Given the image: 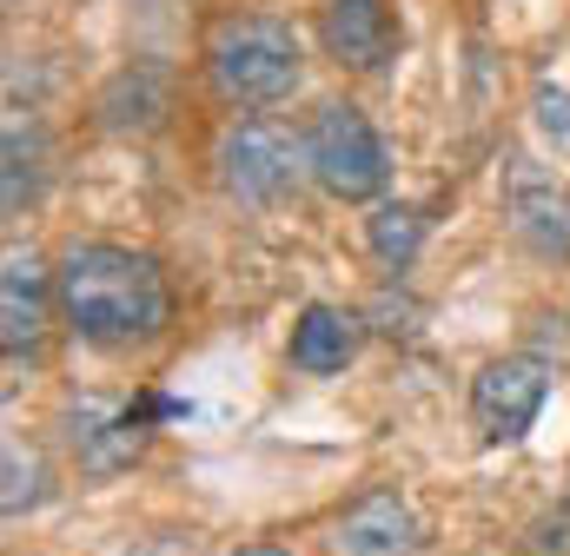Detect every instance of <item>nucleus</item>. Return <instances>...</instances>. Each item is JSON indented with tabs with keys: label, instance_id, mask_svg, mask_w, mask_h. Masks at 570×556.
<instances>
[{
	"label": "nucleus",
	"instance_id": "1",
	"mask_svg": "<svg viewBox=\"0 0 570 556\" xmlns=\"http://www.w3.org/2000/svg\"><path fill=\"white\" fill-rule=\"evenodd\" d=\"M60 318L73 325V338L100 345V351H127L153 345L173 325V285L153 252L134 246H67L60 259Z\"/></svg>",
	"mask_w": 570,
	"mask_h": 556
},
{
	"label": "nucleus",
	"instance_id": "2",
	"mask_svg": "<svg viewBox=\"0 0 570 556\" xmlns=\"http://www.w3.org/2000/svg\"><path fill=\"white\" fill-rule=\"evenodd\" d=\"M206 67H213V87L233 107H273V100H285L298 87L305 53H298V33L285 20H273V13H233V20L213 27Z\"/></svg>",
	"mask_w": 570,
	"mask_h": 556
},
{
	"label": "nucleus",
	"instance_id": "3",
	"mask_svg": "<svg viewBox=\"0 0 570 556\" xmlns=\"http://www.w3.org/2000/svg\"><path fill=\"white\" fill-rule=\"evenodd\" d=\"M305 166H312V179H318L332 199H345V206L379 199L385 179H392V152H385V139H379V127H372L352 100H325V107L312 113Z\"/></svg>",
	"mask_w": 570,
	"mask_h": 556
},
{
	"label": "nucleus",
	"instance_id": "4",
	"mask_svg": "<svg viewBox=\"0 0 570 556\" xmlns=\"http://www.w3.org/2000/svg\"><path fill=\"white\" fill-rule=\"evenodd\" d=\"M298 172H305V146L285 133L279 120H266V113L233 120L219 133V186L239 206H279L285 192L298 186Z\"/></svg>",
	"mask_w": 570,
	"mask_h": 556
},
{
	"label": "nucleus",
	"instance_id": "5",
	"mask_svg": "<svg viewBox=\"0 0 570 556\" xmlns=\"http://www.w3.org/2000/svg\"><path fill=\"white\" fill-rule=\"evenodd\" d=\"M551 398V365L531 358V351H511V358H491L478 378H471V424L484 444H518L538 411Z\"/></svg>",
	"mask_w": 570,
	"mask_h": 556
},
{
	"label": "nucleus",
	"instance_id": "6",
	"mask_svg": "<svg viewBox=\"0 0 570 556\" xmlns=\"http://www.w3.org/2000/svg\"><path fill=\"white\" fill-rule=\"evenodd\" d=\"M332 556H419L425 550V524L412 510L405 490L379 484V490H358L338 517H332Z\"/></svg>",
	"mask_w": 570,
	"mask_h": 556
},
{
	"label": "nucleus",
	"instance_id": "7",
	"mask_svg": "<svg viewBox=\"0 0 570 556\" xmlns=\"http://www.w3.org/2000/svg\"><path fill=\"white\" fill-rule=\"evenodd\" d=\"M504 212L518 226V239L544 259H570V186L538 166V159H511L504 172Z\"/></svg>",
	"mask_w": 570,
	"mask_h": 556
},
{
	"label": "nucleus",
	"instance_id": "8",
	"mask_svg": "<svg viewBox=\"0 0 570 556\" xmlns=\"http://www.w3.org/2000/svg\"><path fill=\"white\" fill-rule=\"evenodd\" d=\"M159 411H166L159 398H146V405H100V398H87V405L73 411V430H67V444H73L80 470H94V477L127 470V464L146 450L153 417H159Z\"/></svg>",
	"mask_w": 570,
	"mask_h": 556
},
{
	"label": "nucleus",
	"instance_id": "9",
	"mask_svg": "<svg viewBox=\"0 0 570 556\" xmlns=\"http://www.w3.org/2000/svg\"><path fill=\"white\" fill-rule=\"evenodd\" d=\"M399 40H405V27H399L392 0H325L318 7V47L352 73L385 67L399 53Z\"/></svg>",
	"mask_w": 570,
	"mask_h": 556
},
{
	"label": "nucleus",
	"instance_id": "10",
	"mask_svg": "<svg viewBox=\"0 0 570 556\" xmlns=\"http://www.w3.org/2000/svg\"><path fill=\"white\" fill-rule=\"evenodd\" d=\"M60 298L53 272L33 259V252H7V272H0V338H7V358H40V338H47V305Z\"/></svg>",
	"mask_w": 570,
	"mask_h": 556
},
{
	"label": "nucleus",
	"instance_id": "11",
	"mask_svg": "<svg viewBox=\"0 0 570 556\" xmlns=\"http://www.w3.org/2000/svg\"><path fill=\"white\" fill-rule=\"evenodd\" d=\"M166 113H173V73H166L159 60H134V67H120V73L100 87V100H94L100 133H120V139L159 133Z\"/></svg>",
	"mask_w": 570,
	"mask_h": 556
},
{
	"label": "nucleus",
	"instance_id": "12",
	"mask_svg": "<svg viewBox=\"0 0 570 556\" xmlns=\"http://www.w3.org/2000/svg\"><path fill=\"white\" fill-rule=\"evenodd\" d=\"M285 358H292V371H305V378H338V371L358 358V318L338 311V305H305V311L292 318Z\"/></svg>",
	"mask_w": 570,
	"mask_h": 556
},
{
	"label": "nucleus",
	"instance_id": "13",
	"mask_svg": "<svg viewBox=\"0 0 570 556\" xmlns=\"http://www.w3.org/2000/svg\"><path fill=\"white\" fill-rule=\"evenodd\" d=\"M425 232H431V219H425V206H412V199H385V206L365 219V246H372L392 272H405V266L419 259Z\"/></svg>",
	"mask_w": 570,
	"mask_h": 556
},
{
	"label": "nucleus",
	"instance_id": "14",
	"mask_svg": "<svg viewBox=\"0 0 570 556\" xmlns=\"http://www.w3.org/2000/svg\"><path fill=\"white\" fill-rule=\"evenodd\" d=\"M40 186H47V133L27 120H13L7 127V212H20V206H33L40 199Z\"/></svg>",
	"mask_w": 570,
	"mask_h": 556
},
{
	"label": "nucleus",
	"instance_id": "15",
	"mask_svg": "<svg viewBox=\"0 0 570 556\" xmlns=\"http://www.w3.org/2000/svg\"><path fill=\"white\" fill-rule=\"evenodd\" d=\"M0 477H7V490H0V510H7V517H27V510H40V497H47V457H40V450H27V444H7V457H0Z\"/></svg>",
	"mask_w": 570,
	"mask_h": 556
},
{
	"label": "nucleus",
	"instance_id": "16",
	"mask_svg": "<svg viewBox=\"0 0 570 556\" xmlns=\"http://www.w3.org/2000/svg\"><path fill=\"white\" fill-rule=\"evenodd\" d=\"M531 113H538V133L570 159V87L544 80V87H538V100H531Z\"/></svg>",
	"mask_w": 570,
	"mask_h": 556
},
{
	"label": "nucleus",
	"instance_id": "17",
	"mask_svg": "<svg viewBox=\"0 0 570 556\" xmlns=\"http://www.w3.org/2000/svg\"><path fill=\"white\" fill-rule=\"evenodd\" d=\"M140 556H193V550H186V544H173V537H153Z\"/></svg>",
	"mask_w": 570,
	"mask_h": 556
},
{
	"label": "nucleus",
	"instance_id": "18",
	"mask_svg": "<svg viewBox=\"0 0 570 556\" xmlns=\"http://www.w3.org/2000/svg\"><path fill=\"white\" fill-rule=\"evenodd\" d=\"M233 556H292V550H279V544H246V550H233Z\"/></svg>",
	"mask_w": 570,
	"mask_h": 556
}]
</instances>
